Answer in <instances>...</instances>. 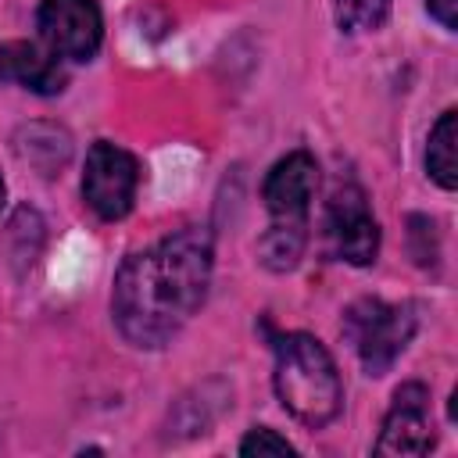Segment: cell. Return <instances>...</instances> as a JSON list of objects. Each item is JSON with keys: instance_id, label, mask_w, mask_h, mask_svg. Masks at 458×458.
Segmentation results:
<instances>
[{"instance_id": "obj_1", "label": "cell", "mask_w": 458, "mask_h": 458, "mask_svg": "<svg viewBox=\"0 0 458 458\" xmlns=\"http://www.w3.org/2000/svg\"><path fill=\"white\" fill-rule=\"evenodd\" d=\"M215 243L204 225H186L129 254L111 286V318L118 333L143 351L179 336L208 297Z\"/></svg>"}, {"instance_id": "obj_2", "label": "cell", "mask_w": 458, "mask_h": 458, "mask_svg": "<svg viewBox=\"0 0 458 458\" xmlns=\"http://www.w3.org/2000/svg\"><path fill=\"white\" fill-rule=\"evenodd\" d=\"M272 386L279 404L308 429L329 426L344 408V383L336 361L311 333H283L276 340Z\"/></svg>"}, {"instance_id": "obj_3", "label": "cell", "mask_w": 458, "mask_h": 458, "mask_svg": "<svg viewBox=\"0 0 458 458\" xmlns=\"http://www.w3.org/2000/svg\"><path fill=\"white\" fill-rule=\"evenodd\" d=\"M415 326V304H386L379 297H361L344 311V336L358 351L369 376L390 372V365L411 344Z\"/></svg>"}, {"instance_id": "obj_4", "label": "cell", "mask_w": 458, "mask_h": 458, "mask_svg": "<svg viewBox=\"0 0 458 458\" xmlns=\"http://www.w3.org/2000/svg\"><path fill=\"white\" fill-rule=\"evenodd\" d=\"M136 190H140V161L125 147L111 140H97L86 150V165H82L86 208L104 222H118L132 211Z\"/></svg>"}, {"instance_id": "obj_5", "label": "cell", "mask_w": 458, "mask_h": 458, "mask_svg": "<svg viewBox=\"0 0 458 458\" xmlns=\"http://www.w3.org/2000/svg\"><path fill=\"white\" fill-rule=\"evenodd\" d=\"M43 43L68 61H93L104 39V18L97 0H43L36 11Z\"/></svg>"}, {"instance_id": "obj_6", "label": "cell", "mask_w": 458, "mask_h": 458, "mask_svg": "<svg viewBox=\"0 0 458 458\" xmlns=\"http://www.w3.org/2000/svg\"><path fill=\"white\" fill-rule=\"evenodd\" d=\"M326 243L333 258L365 268L379 254V222L369 211V200L358 186H344L333 193L326 208Z\"/></svg>"}, {"instance_id": "obj_7", "label": "cell", "mask_w": 458, "mask_h": 458, "mask_svg": "<svg viewBox=\"0 0 458 458\" xmlns=\"http://www.w3.org/2000/svg\"><path fill=\"white\" fill-rule=\"evenodd\" d=\"M433 422H429V390L422 383H401L394 390L390 411L383 419L376 454H426L433 447Z\"/></svg>"}, {"instance_id": "obj_8", "label": "cell", "mask_w": 458, "mask_h": 458, "mask_svg": "<svg viewBox=\"0 0 458 458\" xmlns=\"http://www.w3.org/2000/svg\"><path fill=\"white\" fill-rule=\"evenodd\" d=\"M315 186H318V165L308 150H290L286 157H279L272 165V172L265 175V186H261V197H265L272 222L308 225V208H311Z\"/></svg>"}, {"instance_id": "obj_9", "label": "cell", "mask_w": 458, "mask_h": 458, "mask_svg": "<svg viewBox=\"0 0 458 458\" xmlns=\"http://www.w3.org/2000/svg\"><path fill=\"white\" fill-rule=\"evenodd\" d=\"M0 79L14 82V86H21L36 97H54L68 82L57 54L47 43H32V39L0 43Z\"/></svg>"}, {"instance_id": "obj_10", "label": "cell", "mask_w": 458, "mask_h": 458, "mask_svg": "<svg viewBox=\"0 0 458 458\" xmlns=\"http://www.w3.org/2000/svg\"><path fill=\"white\" fill-rule=\"evenodd\" d=\"M454 143H458V118H454V111H444L437 118V125L429 129V140H426V172L440 190H454L458 186Z\"/></svg>"}, {"instance_id": "obj_11", "label": "cell", "mask_w": 458, "mask_h": 458, "mask_svg": "<svg viewBox=\"0 0 458 458\" xmlns=\"http://www.w3.org/2000/svg\"><path fill=\"white\" fill-rule=\"evenodd\" d=\"M304 243H308V225H301V222H272L265 229V236L258 240V258L272 272H290L301 261Z\"/></svg>"}, {"instance_id": "obj_12", "label": "cell", "mask_w": 458, "mask_h": 458, "mask_svg": "<svg viewBox=\"0 0 458 458\" xmlns=\"http://www.w3.org/2000/svg\"><path fill=\"white\" fill-rule=\"evenodd\" d=\"M390 14V0H336V21L347 32H376Z\"/></svg>"}, {"instance_id": "obj_13", "label": "cell", "mask_w": 458, "mask_h": 458, "mask_svg": "<svg viewBox=\"0 0 458 458\" xmlns=\"http://www.w3.org/2000/svg\"><path fill=\"white\" fill-rule=\"evenodd\" d=\"M240 454H247V458H261V454H293V444L286 440V437H279L276 429H268V426H258V429H250L243 440H240Z\"/></svg>"}, {"instance_id": "obj_14", "label": "cell", "mask_w": 458, "mask_h": 458, "mask_svg": "<svg viewBox=\"0 0 458 458\" xmlns=\"http://www.w3.org/2000/svg\"><path fill=\"white\" fill-rule=\"evenodd\" d=\"M426 11H429L447 32H454V0H426Z\"/></svg>"}, {"instance_id": "obj_15", "label": "cell", "mask_w": 458, "mask_h": 458, "mask_svg": "<svg viewBox=\"0 0 458 458\" xmlns=\"http://www.w3.org/2000/svg\"><path fill=\"white\" fill-rule=\"evenodd\" d=\"M4 200H7V186H4V175H0V208H4Z\"/></svg>"}]
</instances>
